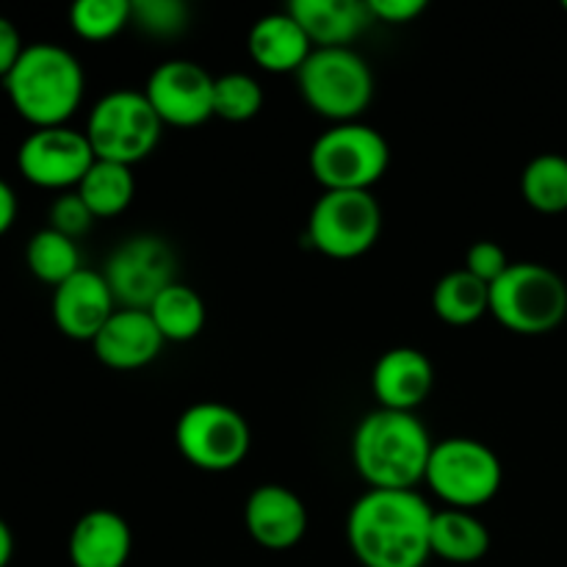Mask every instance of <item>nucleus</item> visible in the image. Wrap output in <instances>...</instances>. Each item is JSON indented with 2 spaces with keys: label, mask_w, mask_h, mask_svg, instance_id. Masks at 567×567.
I'll return each mask as SVG.
<instances>
[{
  "label": "nucleus",
  "mask_w": 567,
  "mask_h": 567,
  "mask_svg": "<svg viewBox=\"0 0 567 567\" xmlns=\"http://www.w3.org/2000/svg\"><path fill=\"white\" fill-rule=\"evenodd\" d=\"M11 105L37 127L66 125L81 109L86 75L75 55L53 42L25 44L20 61L3 81Z\"/></svg>",
  "instance_id": "nucleus-3"
},
{
  "label": "nucleus",
  "mask_w": 567,
  "mask_h": 567,
  "mask_svg": "<svg viewBox=\"0 0 567 567\" xmlns=\"http://www.w3.org/2000/svg\"><path fill=\"white\" fill-rule=\"evenodd\" d=\"M164 336L147 310L116 308L92 341L94 354L114 371H138L153 363L164 349Z\"/></svg>",
  "instance_id": "nucleus-17"
},
{
  "label": "nucleus",
  "mask_w": 567,
  "mask_h": 567,
  "mask_svg": "<svg viewBox=\"0 0 567 567\" xmlns=\"http://www.w3.org/2000/svg\"><path fill=\"white\" fill-rule=\"evenodd\" d=\"M491 316L515 336H546L567 316V282L551 266L509 264L491 286Z\"/></svg>",
  "instance_id": "nucleus-5"
},
{
  "label": "nucleus",
  "mask_w": 567,
  "mask_h": 567,
  "mask_svg": "<svg viewBox=\"0 0 567 567\" xmlns=\"http://www.w3.org/2000/svg\"><path fill=\"white\" fill-rule=\"evenodd\" d=\"M188 6L183 0H131V25L144 37L177 39L188 28Z\"/></svg>",
  "instance_id": "nucleus-29"
},
{
  "label": "nucleus",
  "mask_w": 567,
  "mask_h": 567,
  "mask_svg": "<svg viewBox=\"0 0 567 567\" xmlns=\"http://www.w3.org/2000/svg\"><path fill=\"white\" fill-rule=\"evenodd\" d=\"M249 59L264 72H293L297 75L308 55L313 53L308 33L302 31L297 20L288 14V9L271 11V14L258 17L249 28L247 37Z\"/></svg>",
  "instance_id": "nucleus-20"
},
{
  "label": "nucleus",
  "mask_w": 567,
  "mask_h": 567,
  "mask_svg": "<svg viewBox=\"0 0 567 567\" xmlns=\"http://www.w3.org/2000/svg\"><path fill=\"white\" fill-rule=\"evenodd\" d=\"M22 50H25V44H22L17 25L9 17L0 14V78H3V81L9 78V72L14 70L17 61H20Z\"/></svg>",
  "instance_id": "nucleus-33"
},
{
  "label": "nucleus",
  "mask_w": 567,
  "mask_h": 567,
  "mask_svg": "<svg viewBox=\"0 0 567 567\" xmlns=\"http://www.w3.org/2000/svg\"><path fill=\"white\" fill-rule=\"evenodd\" d=\"M369 9L374 22L385 25H408L415 17L424 14V0H369Z\"/></svg>",
  "instance_id": "nucleus-32"
},
{
  "label": "nucleus",
  "mask_w": 567,
  "mask_h": 567,
  "mask_svg": "<svg viewBox=\"0 0 567 567\" xmlns=\"http://www.w3.org/2000/svg\"><path fill=\"white\" fill-rule=\"evenodd\" d=\"M25 264L37 280L48 282L53 288H59L61 282H66L72 275H78L83 269L78 241L61 236L53 227H44V230H39L28 241Z\"/></svg>",
  "instance_id": "nucleus-26"
},
{
  "label": "nucleus",
  "mask_w": 567,
  "mask_h": 567,
  "mask_svg": "<svg viewBox=\"0 0 567 567\" xmlns=\"http://www.w3.org/2000/svg\"><path fill=\"white\" fill-rule=\"evenodd\" d=\"M11 557H14V535H11L9 524L0 518V567H9Z\"/></svg>",
  "instance_id": "nucleus-35"
},
{
  "label": "nucleus",
  "mask_w": 567,
  "mask_h": 567,
  "mask_svg": "<svg viewBox=\"0 0 567 567\" xmlns=\"http://www.w3.org/2000/svg\"><path fill=\"white\" fill-rule=\"evenodd\" d=\"M166 343H188L203 332L208 310L203 297L186 282H172L147 310Z\"/></svg>",
  "instance_id": "nucleus-24"
},
{
  "label": "nucleus",
  "mask_w": 567,
  "mask_h": 567,
  "mask_svg": "<svg viewBox=\"0 0 567 567\" xmlns=\"http://www.w3.org/2000/svg\"><path fill=\"white\" fill-rule=\"evenodd\" d=\"M72 567H125L133 551L131 524L114 509H89L70 532Z\"/></svg>",
  "instance_id": "nucleus-19"
},
{
  "label": "nucleus",
  "mask_w": 567,
  "mask_h": 567,
  "mask_svg": "<svg viewBox=\"0 0 567 567\" xmlns=\"http://www.w3.org/2000/svg\"><path fill=\"white\" fill-rule=\"evenodd\" d=\"M308 164L324 192H371L391 166V147L377 127L341 122L316 138Z\"/></svg>",
  "instance_id": "nucleus-6"
},
{
  "label": "nucleus",
  "mask_w": 567,
  "mask_h": 567,
  "mask_svg": "<svg viewBox=\"0 0 567 567\" xmlns=\"http://www.w3.org/2000/svg\"><path fill=\"white\" fill-rule=\"evenodd\" d=\"M116 313V299L103 271L81 269L53 288V321L61 336L92 343L105 321Z\"/></svg>",
  "instance_id": "nucleus-15"
},
{
  "label": "nucleus",
  "mask_w": 567,
  "mask_h": 567,
  "mask_svg": "<svg viewBox=\"0 0 567 567\" xmlns=\"http://www.w3.org/2000/svg\"><path fill=\"white\" fill-rule=\"evenodd\" d=\"M509 264L513 260L507 258V252H504L502 244L496 241H476L474 247L465 252V271H471V275L476 277V280L487 282V286H493V282L498 280V277L504 275V271L509 269Z\"/></svg>",
  "instance_id": "nucleus-31"
},
{
  "label": "nucleus",
  "mask_w": 567,
  "mask_h": 567,
  "mask_svg": "<svg viewBox=\"0 0 567 567\" xmlns=\"http://www.w3.org/2000/svg\"><path fill=\"white\" fill-rule=\"evenodd\" d=\"M297 83L308 109L332 125L360 122L374 100V72L352 48H313Z\"/></svg>",
  "instance_id": "nucleus-4"
},
{
  "label": "nucleus",
  "mask_w": 567,
  "mask_h": 567,
  "mask_svg": "<svg viewBox=\"0 0 567 567\" xmlns=\"http://www.w3.org/2000/svg\"><path fill=\"white\" fill-rule=\"evenodd\" d=\"M435 385L432 360L415 347H393L374 363L371 391L382 410L415 413Z\"/></svg>",
  "instance_id": "nucleus-16"
},
{
  "label": "nucleus",
  "mask_w": 567,
  "mask_h": 567,
  "mask_svg": "<svg viewBox=\"0 0 567 567\" xmlns=\"http://www.w3.org/2000/svg\"><path fill=\"white\" fill-rule=\"evenodd\" d=\"M432 310L452 327L476 324L482 316L491 313V286L465 269L449 271L432 288Z\"/></svg>",
  "instance_id": "nucleus-23"
},
{
  "label": "nucleus",
  "mask_w": 567,
  "mask_h": 567,
  "mask_svg": "<svg viewBox=\"0 0 567 567\" xmlns=\"http://www.w3.org/2000/svg\"><path fill=\"white\" fill-rule=\"evenodd\" d=\"M264 109V89L247 72H225L214 86V116L225 122H249Z\"/></svg>",
  "instance_id": "nucleus-28"
},
{
  "label": "nucleus",
  "mask_w": 567,
  "mask_h": 567,
  "mask_svg": "<svg viewBox=\"0 0 567 567\" xmlns=\"http://www.w3.org/2000/svg\"><path fill=\"white\" fill-rule=\"evenodd\" d=\"M286 9L313 48H352L374 25L369 0H293Z\"/></svg>",
  "instance_id": "nucleus-18"
},
{
  "label": "nucleus",
  "mask_w": 567,
  "mask_h": 567,
  "mask_svg": "<svg viewBox=\"0 0 567 567\" xmlns=\"http://www.w3.org/2000/svg\"><path fill=\"white\" fill-rule=\"evenodd\" d=\"M520 194L537 214L567 210V158L559 153L535 155L520 175Z\"/></svg>",
  "instance_id": "nucleus-25"
},
{
  "label": "nucleus",
  "mask_w": 567,
  "mask_h": 567,
  "mask_svg": "<svg viewBox=\"0 0 567 567\" xmlns=\"http://www.w3.org/2000/svg\"><path fill=\"white\" fill-rule=\"evenodd\" d=\"M244 526L266 551H288L308 535V507L291 487L269 482L249 493Z\"/></svg>",
  "instance_id": "nucleus-14"
},
{
  "label": "nucleus",
  "mask_w": 567,
  "mask_h": 567,
  "mask_svg": "<svg viewBox=\"0 0 567 567\" xmlns=\"http://www.w3.org/2000/svg\"><path fill=\"white\" fill-rule=\"evenodd\" d=\"M424 482L446 509L485 507L502 491L504 468L498 454L474 437H446L435 443Z\"/></svg>",
  "instance_id": "nucleus-8"
},
{
  "label": "nucleus",
  "mask_w": 567,
  "mask_h": 567,
  "mask_svg": "<svg viewBox=\"0 0 567 567\" xmlns=\"http://www.w3.org/2000/svg\"><path fill=\"white\" fill-rule=\"evenodd\" d=\"M175 446L197 471L225 474L247 460L252 432L247 419L225 402H197L175 424Z\"/></svg>",
  "instance_id": "nucleus-9"
},
{
  "label": "nucleus",
  "mask_w": 567,
  "mask_h": 567,
  "mask_svg": "<svg viewBox=\"0 0 567 567\" xmlns=\"http://www.w3.org/2000/svg\"><path fill=\"white\" fill-rule=\"evenodd\" d=\"M17 219V197H14V188L0 177V236L11 230Z\"/></svg>",
  "instance_id": "nucleus-34"
},
{
  "label": "nucleus",
  "mask_w": 567,
  "mask_h": 567,
  "mask_svg": "<svg viewBox=\"0 0 567 567\" xmlns=\"http://www.w3.org/2000/svg\"><path fill=\"white\" fill-rule=\"evenodd\" d=\"M94 225V214L86 208L78 192H64L53 205H50V227L61 236L78 241L81 236H86Z\"/></svg>",
  "instance_id": "nucleus-30"
},
{
  "label": "nucleus",
  "mask_w": 567,
  "mask_h": 567,
  "mask_svg": "<svg viewBox=\"0 0 567 567\" xmlns=\"http://www.w3.org/2000/svg\"><path fill=\"white\" fill-rule=\"evenodd\" d=\"M435 449L415 413L371 410L352 435V463L369 491H415Z\"/></svg>",
  "instance_id": "nucleus-2"
},
{
  "label": "nucleus",
  "mask_w": 567,
  "mask_h": 567,
  "mask_svg": "<svg viewBox=\"0 0 567 567\" xmlns=\"http://www.w3.org/2000/svg\"><path fill=\"white\" fill-rule=\"evenodd\" d=\"M86 138L94 158L136 166L150 158L164 136V122L150 105L147 94L136 89H114L92 105Z\"/></svg>",
  "instance_id": "nucleus-7"
},
{
  "label": "nucleus",
  "mask_w": 567,
  "mask_h": 567,
  "mask_svg": "<svg viewBox=\"0 0 567 567\" xmlns=\"http://www.w3.org/2000/svg\"><path fill=\"white\" fill-rule=\"evenodd\" d=\"M435 509L419 491H365L347 515V540L363 567H424Z\"/></svg>",
  "instance_id": "nucleus-1"
},
{
  "label": "nucleus",
  "mask_w": 567,
  "mask_h": 567,
  "mask_svg": "<svg viewBox=\"0 0 567 567\" xmlns=\"http://www.w3.org/2000/svg\"><path fill=\"white\" fill-rule=\"evenodd\" d=\"M432 557H441L454 565H474L491 551V532L465 509H441L432 518L430 532Z\"/></svg>",
  "instance_id": "nucleus-21"
},
{
  "label": "nucleus",
  "mask_w": 567,
  "mask_h": 567,
  "mask_svg": "<svg viewBox=\"0 0 567 567\" xmlns=\"http://www.w3.org/2000/svg\"><path fill=\"white\" fill-rule=\"evenodd\" d=\"M382 208L371 192H324L308 216V241L332 260H354L374 249Z\"/></svg>",
  "instance_id": "nucleus-10"
},
{
  "label": "nucleus",
  "mask_w": 567,
  "mask_h": 567,
  "mask_svg": "<svg viewBox=\"0 0 567 567\" xmlns=\"http://www.w3.org/2000/svg\"><path fill=\"white\" fill-rule=\"evenodd\" d=\"M216 78L192 59H169L150 72L142 92L161 122L172 127H197L214 116Z\"/></svg>",
  "instance_id": "nucleus-13"
},
{
  "label": "nucleus",
  "mask_w": 567,
  "mask_h": 567,
  "mask_svg": "<svg viewBox=\"0 0 567 567\" xmlns=\"http://www.w3.org/2000/svg\"><path fill=\"white\" fill-rule=\"evenodd\" d=\"M78 197L86 203L94 219H114L131 208L136 197V177L133 166L114 164V161H94L83 181L78 183Z\"/></svg>",
  "instance_id": "nucleus-22"
},
{
  "label": "nucleus",
  "mask_w": 567,
  "mask_h": 567,
  "mask_svg": "<svg viewBox=\"0 0 567 567\" xmlns=\"http://www.w3.org/2000/svg\"><path fill=\"white\" fill-rule=\"evenodd\" d=\"M94 150L86 133L70 125L37 127L17 150V169L31 186L50 192H75L94 164Z\"/></svg>",
  "instance_id": "nucleus-12"
},
{
  "label": "nucleus",
  "mask_w": 567,
  "mask_h": 567,
  "mask_svg": "<svg viewBox=\"0 0 567 567\" xmlns=\"http://www.w3.org/2000/svg\"><path fill=\"white\" fill-rule=\"evenodd\" d=\"M563 9H565V11H567V0H563Z\"/></svg>",
  "instance_id": "nucleus-36"
},
{
  "label": "nucleus",
  "mask_w": 567,
  "mask_h": 567,
  "mask_svg": "<svg viewBox=\"0 0 567 567\" xmlns=\"http://www.w3.org/2000/svg\"><path fill=\"white\" fill-rule=\"evenodd\" d=\"M70 25L86 42H109L131 25V0H78Z\"/></svg>",
  "instance_id": "nucleus-27"
},
{
  "label": "nucleus",
  "mask_w": 567,
  "mask_h": 567,
  "mask_svg": "<svg viewBox=\"0 0 567 567\" xmlns=\"http://www.w3.org/2000/svg\"><path fill=\"white\" fill-rule=\"evenodd\" d=\"M103 277L114 293L116 308L150 310V305L177 282L175 249L150 233L125 238L105 260Z\"/></svg>",
  "instance_id": "nucleus-11"
}]
</instances>
